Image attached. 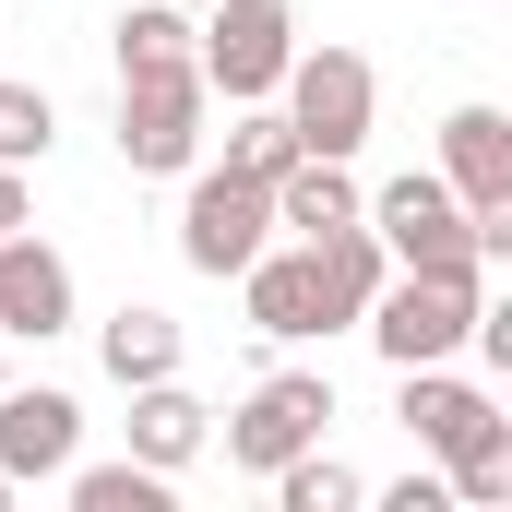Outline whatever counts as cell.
Here are the masks:
<instances>
[{
	"label": "cell",
	"instance_id": "6da1fadb",
	"mask_svg": "<svg viewBox=\"0 0 512 512\" xmlns=\"http://www.w3.org/2000/svg\"><path fill=\"white\" fill-rule=\"evenodd\" d=\"M358 215H370V239L393 251V274H489V262H477V215L453 203V179H441V167L382 179Z\"/></svg>",
	"mask_w": 512,
	"mask_h": 512
},
{
	"label": "cell",
	"instance_id": "7a4b0ae2",
	"mask_svg": "<svg viewBox=\"0 0 512 512\" xmlns=\"http://www.w3.org/2000/svg\"><path fill=\"white\" fill-rule=\"evenodd\" d=\"M286 60H298V12H286V0H203V24H191V72H203V96L251 108V96L286 84Z\"/></svg>",
	"mask_w": 512,
	"mask_h": 512
},
{
	"label": "cell",
	"instance_id": "3957f363",
	"mask_svg": "<svg viewBox=\"0 0 512 512\" xmlns=\"http://www.w3.org/2000/svg\"><path fill=\"white\" fill-rule=\"evenodd\" d=\"M274 108H286V131H298V155H358L370 120H382V84H370L358 48H298L286 84H274Z\"/></svg>",
	"mask_w": 512,
	"mask_h": 512
},
{
	"label": "cell",
	"instance_id": "277c9868",
	"mask_svg": "<svg viewBox=\"0 0 512 512\" xmlns=\"http://www.w3.org/2000/svg\"><path fill=\"white\" fill-rule=\"evenodd\" d=\"M203 72H120V167L131 179H191L203 167Z\"/></svg>",
	"mask_w": 512,
	"mask_h": 512
},
{
	"label": "cell",
	"instance_id": "5b68a950",
	"mask_svg": "<svg viewBox=\"0 0 512 512\" xmlns=\"http://www.w3.org/2000/svg\"><path fill=\"white\" fill-rule=\"evenodd\" d=\"M358 322H370V346L393 370H429V358H453L477 334V274H382V298Z\"/></svg>",
	"mask_w": 512,
	"mask_h": 512
},
{
	"label": "cell",
	"instance_id": "8992f818",
	"mask_svg": "<svg viewBox=\"0 0 512 512\" xmlns=\"http://www.w3.org/2000/svg\"><path fill=\"white\" fill-rule=\"evenodd\" d=\"M262 239H274V191H262V179H227V167H191V203H179V262L227 286Z\"/></svg>",
	"mask_w": 512,
	"mask_h": 512
},
{
	"label": "cell",
	"instance_id": "52a82bcc",
	"mask_svg": "<svg viewBox=\"0 0 512 512\" xmlns=\"http://www.w3.org/2000/svg\"><path fill=\"white\" fill-rule=\"evenodd\" d=\"M334 429V382L322 370H274V382H251V405L227 417V465L239 477H274L286 453H310Z\"/></svg>",
	"mask_w": 512,
	"mask_h": 512
},
{
	"label": "cell",
	"instance_id": "ba28073f",
	"mask_svg": "<svg viewBox=\"0 0 512 512\" xmlns=\"http://www.w3.org/2000/svg\"><path fill=\"white\" fill-rule=\"evenodd\" d=\"M0 334H24V346L72 334V262L48 251L36 227H12V239H0Z\"/></svg>",
	"mask_w": 512,
	"mask_h": 512
},
{
	"label": "cell",
	"instance_id": "9c48e42d",
	"mask_svg": "<svg viewBox=\"0 0 512 512\" xmlns=\"http://www.w3.org/2000/svg\"><path fill=\"white\" fill-rule=\"evenodd\" d=\"M239 298H251V334H274V346L334 334V322H322V262H310V239H298V251H274V239H262V251L239 262Z\"/></svg>",
	"mask_w": 512,
	"mask_h": 512
},
{
	"label": "cell",
	"instance_id": "30bf717a",
	"mask_svg": "<svg viewBox=\"0 0 512 512\" xmlns=\"http://www.w3.org/2000/svg\"><path fill=\"white\" fill-rule=\"evenodd\" d=\"M84 453V405L72 393H48V382H24V393H0V477L24 489V477H60Z\"/></svg>",
	"mask_w": 512,
	"mask_h": 512
},
{
	"label": "cell",
	"instance_id": "8fae6325",
	"mask_svg": "<svg viewBox=\"0 0 512 512\" xmlns=\"http://www.w3.org/2000/svg\"><path fill=\"white\" fill-rule=\"evenodd\" d=\"M393 417H405V441H417V453H465L501 405H489L477 382H453V358H429V370H393Z\"/></svg>",
	"mask_w": 512,
	"mask_h": 512
},
{
	"label": "cell",
	"instance_id": "7c38bea8",
	"mask_svg": "<svg viewBox=\"0 0 512 512\" xmlns=\"http://www.w3.org/2000/svg\"><path fill=\"white\" fill-rule=\"evenodd\" d=\"M358 155H286L274 167V227L286 239H322V227H358Z\"/></svg>",
	"mask_w": 512,
	"mask_h": 512
},
{
	"label": "cell",
	"instance_id": "4fadbf2b",
	"mask_svg": "<svg viewBox=\"0 0 512 512\" xmlns=\"http://www.w3.org/2000/svg\"><path fill=\"white\" fill-rule=\"evenodd\" d=\"M203 441H215V405L179 382V370H167V382H131V453H143L155 477H179Z\"/></svg>",
	"mask_w": 512,
	"mask_h": 512
},
{
	"label": "cell",
	"instance_id": "5bb4252c",
	"mask_svg": "<svg viewBox=\"0 0 512 512\" xmlns=\"http://www.w3.org/2000/svg\"><path fill=\"white\" fill-rule=\"evenodd\" d=\"M441 179H453L465 215H477V203H512V120L501 108H453V120H441Z\"/></svg>",
	"mask_w": 512,
	"mask_h": 512
},
{
	"label": "cell",
	"instance_id": "9a60e30c",
	"mask_svg": "<svg viewBox=\"0 0 512 512\" xmlns=\"http://www.w3.org/2000/svg\"><path fill=\"white\" fill-rule=\"evenodd\" d=\"M310 262H322V322H358V310L382 298V274H393V251L370 239V215H358V227H322Z\"/></svg>",
	"mask_w": 512,
	"mask_h": 512
},
{
	"label": "cell",
	"instance_id": "2e32d148",
	"mask_svg": "<svg viewBox=\"0 0 512 512\" xmlns=\"http://www.w3.org/2000/svg\"><path fill=\"white\" fill-rule=\"evenodd\" d=\"M96 358H108V382H167V370H179V322H167V310H143V298H131V310H108V334H96Z\"/></svg>",
	"mask_w": 512,
	"mask_h": 512
},
{
	"label": "cell",
	"instance_id": "e0dca14e",
	"mask_svg": "<svg viewBox=\"0 0 512 512\" xmlns=\"http://www.w3.org/2000/svg\"><path fill=\"white\" fill-rule=\"evenodd\" d=\"M262 489H274L286 512H358V501H370V477H358L346 453H322V441H310V453H286Z\"/></svg>",
	"mask_w": 512,
	"mask_h": 512
},
{
	"label": "cell",
	"instance_id": "ac0fdd59",
	"mask_svg": "<svg viewBox=\"0 0 512 512\" xmlns=\"http://www.w3.org/2000/svg\"><path fill=\"white\" fill-rule=\"evenodd\" d=\"M441 489H453V512H501L512 501V417H489L465 453H441Z\"/></svg>",
	"mask_w": 512,
	"mask_h": 512
},
{
	"label": "cell",
	"instance_id": "d6986e66",
	"mask_svg": "<svg viewBox=\"0 0 512 512\" xmlns=\"http://www.w3.org/2000/svg\"><path fill=\"white\" fill-rule=\"evenodd\" d=\"M191 24L203 12H179V0H131L120 12V72H191Z\"/></svg>",
	"mask_w": 512,
	"mask_h": 512
},
{
	"label": "cell",
	"instance_id": "ffe728a7",
	"mask_svg": "<svg viewBox=\"0 0 512 512\" xmlns=\"http://www.w3.org/2000/svg\"><path fill=\"white\" fill-rule=\"evenodd\" d=\"M60 489H72V512H167V477L143 453H120V465H60Z\"/></svg>",
	"mask_w": 512,
	"mask_h": 512
},
{
	"label": "cell",
	"instance_id": "44dd1931",
	"mask_svg": "<svg viewBox=\"0 0 512 512\" xmlns=\"http://www.w3.org/2000/svg\"><path fill=\"white\" fill-rule=\"evenodd\" d=\"M286 155H298L286 108H274V96H251V108L227 120V155H215V167H227V179H262V191H274V167H286Z\"/></svg>",
	"mask_w": 512,
	"mask_h": 512
},
{
	"label": "cell",
	"instance_id": "7402d4cb",
	"mask_svg": "<svg viewBox=\"0 0 512 512\" xmlns=\"http://www.w3.org/2000/svg\"><path fill=\"white\" fill-rule=\"evenodd\" d=\"M48 143H60V108L36 84H0V167H48Z\"/></svg>",
	"mask_w": 512,
	"mask_h": 512
},
{
	"label": "cell",
	"instance_id": "603a6c76",
	"mask_svg": "<svg viewBox=\"0 0 512 512\" xmlns=\"http://www.w3.org/2000/svg\"><path fill=\"white\" fill-rule=\"evenodd\" d=\"M370 501L382 512H453V489H441V477H393V489H370Z\"/></svg>",
	"mask_w": 512,
	"mask_h": 512
},
{
	"label": "cell",
	"instance_id": "cb8c5ba5",
	"mask_svg": "<svg viewBox=\"0 0 512 512\" xmlns=\"http://www.w3.org/2000/svg\"><path fill=\"white\" fill-rule=\"evenodd\" d=\"M12 227H36V191H24V167H0V239Z\"/></svg>",
	"mask_w": 512,
	"mask_h": 512
},
{
	"label": "cell",
	"instance_id": "d4e9b609",
	"mask_svg": "<svg viewBox=\"0 0 512 512\" xmlns=\"http://www.w3.org/2000/svg\"><path fill=\"white\" fill-rule=\"evenodd\" d=\"M0 501H12V477H0Z\"/></svg>",
	"mask_w": 512,
	"mask_h": 512
},
{
	"label": "cell",
	"instance_id": "484cf974",
	"mask_svg": "<svg viewBox=\"0 0 512 512\" xmlns=\"http://www.w3.org/2000/svg\"><path fill=\"white\" fill-rule=\"evenodd\" d=\"M179 12H203V0H179Z\"/></svg>",
	"mask_w": 512,
	"mask_h": 512
}]
</instances>
